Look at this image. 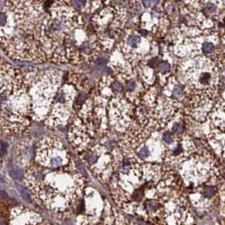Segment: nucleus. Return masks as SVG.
<instances>
[{
    "label": "nucleus",
    "mask_w": 225,
    "mask_h": 225,
    "mask_svg": "<svg viewBox=\"0 0 225 225\" xmlns=\"http://www.w3.org/2000/svg\"><path fill=\"white\" fill-rule=\"evenodd\" d=\"M122 1H125V0H122Z\"/></svg>",
    "instance_id": "obj_21"
},
{
    "label": "nucleus",
    "mask_w": 225,
    "mask_h": 225,
    "mask_svg": "<svg viewBox=\"0 0 225 225\" xmlns=\"http://www.w3.org/2000/svg\"><path fill=\"white\" fill-rule=\"evenodd\" d=\"M112 89L114 92H119V91H120V90H121V86H120L119 83H117V82H114V83L112 84Z\"/></svg>",
    "instance_id": "obj_17"
},
{
    "label": "nucleus",
    "mask_w": 225,
    "mask_h": 225,
    "mask_svg": "<svg viewBox=\"0 0 225 225\" xmlns=\"http://www.w3.org/2000/svg\"><path fill=\"white\" fill-rule=\"evenodd\" d=\"M60 0H4L0 11V46L8 58L21 62L58 59Z\"/></svg>",
    "instance_id": "obj_1"
},
{
    "label": "nucleus",
    "mask_w": 225,
    "mask_h": 225,
    "mask_svg": "<svg viewBox=\"0 0 225 225\" xmlns=\"http://www.w3.org/2000/svg\"><path fill=\"white\" fill-rule=\"evenodd\" d=\"M135 87H136L135 82H134V81H130V82L126 85L125 89H126L127 91H133L134 88H135Z\"/></svg>",
    "instance_id": "obj_16"
},
{
    "label": "nucleus",
    "mask_w": 225,
    "mask_h": 225,
    "mask_svg": "<svg viewBox=\"0 0 225 225\" xmlns=\"http://www.w3.org/2000/svg\"><path fill=\"white\" fill-rule=\"evenodd\" d=\"M32 69L14 68L0 56V133H24L33 119Z\"/></svg>",
    "instance_id": "obj_2"
},
{
    "label": "nucleus",
    "mask_w": 225,
    "mask_h": 225,
    "mask_svg": "<svg viewBox=\"0 0 225 225\" xmlns=\"http://www.w3.org/2000/svg\"><path fill=\"white\" fill-rule=\"evenodd\" d=\"M82 50L84 52H86V53H87V54H90L91 52V47H90V45H89V42H85L84 44H83V47H82Z\"/></svg>",
    "instance_id": "obj_14"
},
{
    "label": "nucleus",
    "mask_w": 225,
    "mask_h": 225,
    "mask_svg": "<svg viewBox=\"0 0 225 225\" xmlns=\"http://www.w3.org/2000/svg\"><path fill=\"white\" fill-rule=\"evenodd\" d=\"M204 193H205V196H208V197L213 196V194H214L213 188L211 187V186H207V187L204 189Z\"/></svg>",
    "instance_id": "obj_9"
},
{
    "label": "nucleus",
    "mask_w": 225,
    "mask_h": 225,
    "mask_svg": "<svg viewBox=\"0 0 225 225\" xmlns=\"http://www.w3.org/2000/svg\"><path fill=\"white\" fill-rule=\"evenodd\" d=\"M163 139L166 143H171L172 140H173L172 136H171V134H170L169 132H165V133L163 134Z\"/></svg>",
    "instance_id": "obj_10"
},
{
    "label": "nucleus",
    "mask_w": 225,
    "mask_h": 225,
    "mask_svg": "<svg viewBox=\"0 0 225 225\" xmlns=\"http://www.w3.org/2000/svg\"><path fill=\"white\" fill-rule=\"evenodd\" d=\"M7 143L4 140H0V151L2 154H5L7 151Z\"/></svg>",
    "instance_id": "obj_11"
},
{
    "label": "nucleus",
    "mask_w": 225,
    "mask_h": 225,
    "mask_svg": "<svg viewBox=\"0 0 225 225\" xmlns=\"http://www.w3.org/2000/svg\"><path fill=\"white\" fill-rule=\"evenodd\" d=\"M181 93V87H176L173 91V96L174 97H179Z\"/></svg>",
    "instance_id": "obj_18"
},
{
    "label": "nucleus",
    "mask_w": 225,
    "mask_h": 225,
    "mask_svg": "<svg viewBox=\"0 0 225 225\" xmlns=\"http://www.w3.org/2000/svg\"><path fill=\"white\" fill-rule=\"evenodd\" d=\"M138 156L141 158H147L150 156V150L148 149L147 147H142L138 152Z\"/></svg>",
    "instance_id": "obj_5"
},
{
    "label": "nucleus",
    "mask_w": 225,
    "mask_h": 225,
    "mask_svg": "<svg viewBox=\"0 0 225 225\" xmlns=\"http://www.w3.org/2000/svg\"><path fill=\"white\" fill-rule=\"evenodd\" d=\"M211 79V75L209 73H202L200 76V82L206 84Z\"/></svg>",
    "instance_id": "obj_7"
},
{
    "label": "nucleus",
    "mask_w": 225,
    "mask_h": 225,
    "mask_svg": "<svg viewBox=\"0 0 225 225\" xmlns=\"http://www.w3.org/2000/svg\"><path fill=\"white\" fill-rule=\"evenodd\" d=\"M157 3V0H143V3L146 7H152Z\"/></svg>",
    "instance_id": "obj_15"
},
{
    "label": "nucleus",
    "mask_w": 225,
    "mask_h": 225,
    "mask_svg": "<svg viewBox=\"0 0 225 225\" xmlns=\"http://www.w3.org/2000/svg\"><path fill=\"white\" fill-rule=\"evenodd\" d=\"M16 188H17L18 191H19V193H20V196L23 198V200H25V201H27V202H29V203H31V202H32L31 196V195H30V193H29L27 188L24 186L23 185L18 184V183L16 184Z\"/></svg>",
    "instance_id": "obj_3"
},
{
    "label": "nucleus",
    "mask_w": 225,
    "mask_h": 225,
    "mask_svg": "<svg viewBox=\"0 0 225 225\" xmlns=\"http://www.w3.org/2000/svg\"><path fill=\"white\" fill-rule=\"evenodd\" d=\"M214 49V46L211 42H205L202 46V50L206 53H210Z\"/></svg>",
    "instance_id": "obj_6"
},
{
    "label": "nucleus",
    "mask_w": 225,
    "mask_h": 225,
    "mask_svg": "<svg viewBox=\"0 0 225 225\" xmlns=\"http://www.w3.org/2000/svg\"><path fill=\"white\" fill-rule=\"evenodd\" d=\"M74 4L77 9H80L85 6L86 1L85 0H74Z\"/></svg>",
    "instance_id": "obj_12"
},
{
    "label": "nucleus",
    "mask_w": 225,
    "mask_h": 225,
    "mask_svg": "<svg viewBox=\"0 0 225 225\" xmlns=\"http://www.w3.org/2000/svg\"><path fill=\"white\" fill-rule=\"evenodd\" d=\"M140 38L138 37V36H136V35L131 36L130 38H129V40H128L129 44H130L131 47H133V48H136L138 46V44L140 43Z\"/></svg>",
    "instance_id": "obj_4"
},
{
    "label": "nucleus",
    "mask_w": 225,
    "mask_h": 225,
    "mask_svg": "<svg viewBox=\"0 0 225 225\" xmlns=\"http://www.w3.org/2000/svg\"><path fill=\"white\" fill-rule=\"evenodd\" d=\"M182 130H183V126H182V125L180 123H176L172 127V132L175 133V134L180 133Z\"/></svg>",
    "instance_id": "obj_8"
},
{
    "label": "nucleus",
    "mask_w": 225,
    "mask_h": 225,
    "mask_svg": "<svg viewBox=\"0 0 225 225\" xmlns=\"http://www.w3.org/2000/svg\"><path fill=\"white\" fill-rule=\"evenodd\" d=\"M0 197L2 199H8L9 197V195L6 191L3 190H0Z\"/></svg>",
    "instance_id": "obj_19"
},
{
    "label": "nucleus",
    "mask_w": 225,
    "mask_h": 225,
    "mask_svg": "<svg viewBox=\"0 0 225 225\" xmlns=\"http://www.w3.org/2000/svg\"><path fill=\"white\" fill-rule=\"evenodd\" d=\"M160 70L162 72H168L169 70V64L167 62H163L160 65Z\"/></svg>",
    "instance_id": "obj_13"
},
{
    "label": "nucleus",
    "mask_w": 225,
    "mask_h": 225,
    "mask_svg": "<svg viewBox=\"0 0 225 225\" xmlns=\"http://www.w3.org/2000/svg\"><path fill=\"white\" fill-rule=\"evenodd\" d=\"M3 183H5V180L2 176H0V184H3Z\"/></svg>",
    "instance_id": "obj_20"
}]
</instances>
